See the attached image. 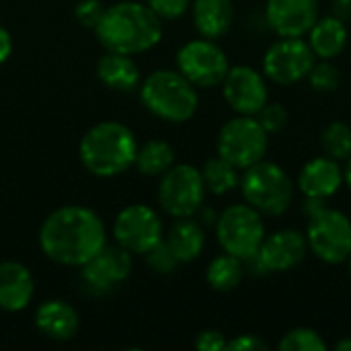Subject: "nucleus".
<instances>
[{
	"instance_id": "obj_5",
	"label": "nucleus",
	"mask_w": 351,
	"mask_h": 351,
	"mask_svg": "<svg viewBox=\"0 0 351 351\" xmlns=\"http://www.w3.org/2000/svg\"><path fill=\"white\" fill-rule=\"evenodd\" d=\"M239 187L245 202L263 216L286 214L294 199V183L288 173L265 158L243 171Z\"/></svg>"
},
{
	"instance_id": "obj_29",
	"label": "nucleus",
	"mask_w": 351,
	"mask_h": 351,
	"mask_svg": "<svg viewBox=\"0 0 351 351\" xmlns=\"http://www.w3.org/2000/svg\"><path fill=\"white\" fill-rule=\"evenodd\" d=\"M308 82L319 93H335L341 84V72L333 64V60H321L315 62V66L308 72Z\"/></svg>"
},
{
	"instance_id": "obj_40",
	"label": "nucleus",
	"mask_w": 351,
	"mask_h": 351,
	"mask_svg": "<svg viewBox=\"0 0 351 351\" xmlns=\"http://www.w3.org/2000/svg\"><path fill=\"white\" fill-rule=\"evenodd\" d=\"M343 183H348V187L351 189V156L348 158V165L343 169Z\"/></svg>"
},
{
	"instance_id": "obj_30",
	"label": "nucleus",
	"mask_w": 351,
	"mask_h": 351,
	"mask_svg": "<svg viewBox=\"0 0 351 351\" xmlns=\"http://www.w3.org/2000/svg\"><path fill=\"white\" fill-rule=\"evenodd\" d=\"M144 257H146L148 267H150L154 274H158V276H169V274H173V271L179 267V263H181V261L175 257V253L171 251V247L167 245L165 239H162L160 243H156L150 251H146Z\"/></svg>"
},
{
	"instance_id": "obj_2",
	"label": "nucleus",
	"mask_w": 351,
	"mask_h": 351,
	"mask_svg": "<svg viewBox=\"0 0 351 351\" xmlns=\"http://www.w3.org/2000/svg\"><path fill=\"white\" fill-rule=\"evenodd\" d=\"M95 33L107 51L136 56L158 45L162 39V19L148 4L123 0L105 6Z\"/></svg>"
},
{
	"instance_id": "obj_20",
	"label": "nucleus",
	"mask_w": 351,
	"mask_h": 351,
	"mask_svg": "<svg viewBox=\"0 0 351 351\" xmlns=\"http://www.w3.org/2000/svg\"><path fill=\"white\" fill-rule=\"evenodd\" d=\"M191 14H193V25L202 37L220 39L232 29L234 2L232 0H193Z\"/></svg>"
},
{
	"instance_id": "obj_36",
	"label": "nucleus",
	"mask_w": 351,
	"mask_h": 351,
	"mask_svg": "<svg viewBox=\"0 0 351 351\" xmlns=\"http://www.w3.org/2000/svg\"><path fill=\"white\" fill-rule=\"evenodd\" d=\"M331 14L343 23H351V0H331Z\"/></svg>"
},
{
	"instance_id": "obj_11",
	"label": "nucleus",
	"mask_w": 351,
	"mask_h": 351,
	"mask_svg": "<svg viewBox=\"0 0 351 351\" xmlns=\"http://www.w3.org/2000/svg\"><path fill=\"white\" fill-rule=\"evenodd\" d=\"M306 253V234L294 228H282L265 234L257 255L247 259L245 265H249L253 274H284L298 267Z\"/></svg>"
},
{
	"instance_id": "obj_25",
	"label": "nucleus",
	"mask_w": 351,
	"mask_h": 351,
	"mask_svg": "<svg viewBox=\"0 0 351 351\" xmlns=\"http://www.w3.org/2000/svg\"><path fill=\"white\" fill-rule=\"evenodd\" d=\"M243 276H245V261L230 253L214 257L206 271V280H208L210 288L216 292L234 290L243 282Z\"/></svg>"
},
{
	"instance_id": "obj_16",
	"label": "nucleus",
	"mask_w": 351,
	"mask_h": 351,
	"mask_svg": "<svg viewBox=\"0 0 351 351\" xmlns=\"http://www.w3.org/2000/svg\"><path fill=\"white\" fill-rule=\"evenodd\" d=\"M319 19V0H267L265 21L280 37H304Z\"/></svg>"
},
{
	"instance_id": "obj_15",
	"label": "nucleus",
	"mask_w": 351,
	"mask_h": 351,
	"mask_svg": "<svg viewBox=\"0 0 351 351\" xmlns=\"http://www.w3.org/2000/svg\"><path fill=\"white\" fill-rule=\"evenodd\" d=\"M222 93L226 103L239 115H257L269 101L267 82L261 72L251 66H232L222 80Z\"/></svg>"
},
{
	"instance_id": "obj_8",
	"label": "nucleus",
	"mask_w": 351,
	"mask_h": 351,
	"mask_svg": "<svg viewBox=\"0 0 351 351\" xmlns=\"http://www.w3.org/2000/svg\"><path fill=\"white\" fill-rule=\"evenodd\" d=\"M206 185L202 171L191 165H173L160 175L158 204L173 218H193L204 206Z\"/></svg>"
},
{
	"instance_id": "obj_17",
	"label": "nucleus",
	"mask_w": 351,
	"mask_h": 351,
	"mask_svg": "<svg viewBox=\"0 0 351 351\" xmlns=\"http://www.w3.org/2000/svg\"><path fill=\"white\" fill-rule=\"evenodd\" d=\"M343 185V169L331 156L311 158L298 173V189L304 197L329 199Z\"/></svg>"
},
{
	"instance_id": "obj_21",
	"label": "nucleus",
	"mask_w": 351,
	"mask_h": 351,
	"mask_svg": "<svg viewBox=\"0 0 351 351\" xmlns=\"http://www.w3.org/2000/svg\"><path fill=\"white\" fill-rule=\"evenodd\" d=\"M306 35H308V45L319 60H335L337 56H341L350 39L348 23H343L333 14L319 16Z\"/></svg>"
},
{
	"instance_id": "obj_22",
	"label": "nucleus",
	"mask_w": 351,
	"mask_h": 351,
	"mask_svg": "<svg viewBox=\"0 0 351 351\" xmlns=\"http://www.w3.org/2000/svg\"><path fill=\"white\" fill-rule=\"evenodd\" d=\"M97 76L107 88L119 93H130L140 84L138 64L132 60V56L119 51H105L97 64Z\"/></svg>"
},
{
	"instance_id": "obj_39",
	"label": "nucleus",
	"mask_w": 351,
	"mask_h": 351,
	"mask_svg": "<svg viewBox=\"0 0 351 351\" xmlns=\"http://www.w3.org/2000/svg\"><path fill=\"white\" fill-rule=\"evenodd\" d=\"M195 216L199 218L197 222L202 224V226H216V220H218V214L212 210V208H199L197 212H195Z\"/></svg>"
},
{
	"instance_id": "obj_33",
	"label": "nucleus",
	"mask_w": 351,
	"mask_h": 351,
	"mask_svg": "<svg viewBox=\"0 0 351 351\" xmlns=\"http://www.w3.org/2000/svg\"><path fill=\"white\" fill-rule=\"evenodd\" d=\"M105 12V6L101 0H80L74 8V16L80 25L88 27V29H95L97 23L101 21Z\"/></svg>"
},
{
	"instance_id": "obj_23",
	"label": "nucleus",
	"mask_w": 351,
	"mask_h": 351,
	"mask_svg": "<svg viewBox=\"0 0 351 351\" xmlns=\"http://www.w3.org/2000/svg\"><path fill=\"white\" fill-rule=\"evenodd\" d=\"M165 241L181 263H189V261H195L204 253L206 232L197 220L177 218V222L171 226Z\"/></svg>"
},
{
	"instance_id": "obj_31",
	"label": "nucleus",
	"mask_w": 351,
	"mask_h": 351,
	"mask_svg": "<svg viewBox=\"0 0 351 351\" xmlns=\"http://www.w3.org/2000/svg\"><path fill=\"white\" fill-rule=\"evenodd\" d=\"M255 117L267 134H278L288 125V111L278 101H274V103L267 101Z\"/></svg>"
},
{
	"instance_id": "obj_19",
	"label": "nucleus",
	"mask_w": 351,
	"mask_h": 351,
	"mask_svg": "<svg viewBox=\"0 0 351 351\" xmlns=\"http://www.w3.org/2000/svg\"><path fill=\"white\" fill-rule=\"evenodd\" d=\"M35 327L51 341H68L78 333L80 317L76 308L64 300H45L35 311Z\"/></svg>"
},
{
	"instance_id": "obj_32",
	"label": "nucleus",
	"mask_w": 351,
	"mask_h": 351,
	"mask_svg": "<svg viewBox=\"0 0 351 351\" xmlns=\"http://www.w3.org/2000/svg\"><path fill=\"white\" fill-rule=\"evenodd\" d=\"M146 4L162 21H175V19H181L189 10L191 0H146Z\"/></svg>"
},
{
	"instance_id": "obj_12",
	"label": "nucleus",
	"mask_w": 351,
	"mask_h": 351,
	"mask_svg": "<svg viewBox=\"0 0 351 351\" xmlns=\"http://www.w3.org/2000/svg\"><path fill=\"white\" fill-rule=\"evenodd\" d=\"M317 56L302 37H280L263 56V74L276 84H296L315 66Z\"/></svg>"
},
{
	"instance_id": "obj_42",
	"label": "nucleus",
	"mask_w": 351,
	"mask_h": 351,
	"mask_svg": "<svg viewBox=\"0 0 351 351\" xmlns=\"http://www.w3.org/2000/svg\"><path fill=\"white\" fill-rule=\"evenodd\" d=\"M348 269H350V276H351V255H350V259H348Z\"/></svg>"
},
{
	"instance_id": "obj_13",
	"label": "nucleus",
	"mask_w": 351,
	"mask_h": 351,
	"mask_svg": "<svg viewBox=\"0 0 351 351\" xmlns=\"http://www.w3.org/2000/svg\"><path fill=\"white\" fill-rule=\"evenodd\" d=\"M113 237L132 255H144L162 241V220L150 206L130 204L117 214Z\"/></svg>"
},
{
	"instance_id": "obj_1",
	"label": "nucleus",
	"mask_w": 351,
	"mask_h": 351,
	"mask_svg": "<svg viewBox=\"0 0 351 351\" xmlns=\"http://www.w3.org/2000/svg\"><path fill=\"white\" fill-rule=\"evenodd\" d=\"M107 245L101 216L84 206H64L51 212L39 228L43 255L68 267H82Z\"/></svg>"
},
{
	"instance_id": "obj_14",
	"label": "nucleus",
	"mask_w": 351,
	"mask_h": 351,
	"mask_svg": "<svg viewBox=\"0 0 351 351\" xmlns=\"http://www.w3.org/2000/svg\"><path fill=\"white\" fill-rule=\"evenodd\" d=\"M134 261L132 253L123 247L105 245L82 265V282L93 294H107L119 284H123L132 274Z\"/></svg>"
},
{
	"instance_id": "obj_41",
	"label": "nucleus",
	"mask_w": 351,
	"mask_h": 351,
	"mask_svg": "<svg viewBox=\"0 0 351 351\" xmlns=\"http://www.w3.org/2000/svg\"><path fill=\"white\" fill-rule=\"evenodd\" d=\"M335 350L337 351H351V339H341V341H337L335 343Z\"/></svg>"
},
{
	"instance_id": "obj_6",
	"label": "nucleus",
	"mask_w": 351,
	"mask_h": 351,
	"mask_svg": "<svg viewBox=\"0 0 351 351\" xmlns=\"http://www.w3.org/2000/svg\"><path fill=\"white\" fill-rule=\"evenodd\" d=\"M265 234L263 214L247 202L228 206L216 220L218 245L224 253H230L243 261L257 255Z\"/></svg>"
},
{
	"instance_id": "obj_27",
	"label": "nucleus",
	"mask_w": 351,
	"mask_h": 351,
	"mask_svg": "<svg viewBox=\"0 0 351 351\" xmlns=\"http://www.w3.org/2000/svg\"><path fill=\"white\" fill-rule=\"evenodd\" d=\"M321 146L327 156L348 160L351 156V125L346 121H331L321 132Z\"/></svg>"
},
{
	"instance_id": "obj_10",
	"label": "nucleus",
	"mask_w": 351,
	"mask_h": 351,
	"mask_svg": "<svg viewBox=\"0 0 351 351\" xmlns=\"http://www.w3.org/2000/svg\"><path fill=\"white\" fill-rule=\"evenodd\" d=\"M177 70L197 88H212L222 84L230 70L224 49L214 39L187 41L177 51Z\"/></svg>"
},
{
	"instance_id": "obj_9",
	"label": "nucleus",
	"mask_w": 351,
	"mask_h": 351,
	"mask_svg": "<svg viewBox=\"0 0 351 351\" xmlns=\"http://www.w3.org/2000/svg\"><path fill=\"white\" fill-rule=\"evenodd\" d=\"M306 243L317 259L331 265L346 263L351 255V220L339 210L325 208L308 218Z\"/></svg>"
},
{
	"instance_id": "obj_7",
	"label": "nucleus",
	"mask_w": 351,
	"mask_h": 351,
	"mask_svg": "<svg viewBox=\"0 0 351 351\" xmlns=\"http://www.w3.org/2000/svg\"><path fill=\"white\" fill-rule=\"evenodd\" d=\"M269 146V134L257 121L255 115H237L228 119L216 140L218 156L226 158L239 171L265 158Z\"/></svg>"
},
{
	"instance_id": "obj_34",
	"label": "nucleus",
	"mask_w": 351,
	"mask_h": 351,
	"mask_svg": "<svg viewBox=\"0 0 351 351\" xmlns=\"http://www.w3.org/2000/svg\"><path fill=\"white\" fill-rule=\"evenodd\" d=\"M226 337L222 331L216 329H206L197 335L195 339V348L199 351H222L226 350Z\"/></svg>"
},
{
	"instance_id": "obj_24",
	"label": "nucleus",
	"mask_w": 351,
	"mask_h": 351,
	"mask_svg": "<svg viewBox=\"0 0 351 351\" xmlns=\"http://www.w3.org/2000/svg\"><path fill=\"white\" fill-rule=\"evenodd\" d=\"M134 165L142 175L160 177L175 165V150L165 140H150L138 146Z\"/></svg>"
},
{
	"instance_id": "obj_3",
	"label": "nucleus",
	"mask_w": 351,
	"mask_h": 351,
	"mask_svg": "<svg viewBox=\"0 0 351 351\" xmlns=\"http://www.w3.org/2000/svg\"><path fill=\"white\" fill-rule=\"evenodd\" d=\"M80 160L95 177H115L128 171L138 152L134 132L121 121H101L80 140Z\"/></svg>"
},
{
	"instance_id": "obj_28",
	"label": "nucleus",
	"mask_w": 351,
	"mask_h": 351,
	"mask_svg": "<svg viewBox=\"0 0 351 351\" xmlns=\"http://www.w3.org/2000/svg\"><path fill=\"white\" fill-rule=\"evenodd\" d=\"M282 351H327V343L323 337L308 327H298L288 331L282 341H280Z\"/></svg>"
},
{
	"instance_id": "obj_26",
	"label": "nucleus",
	"mask_w": 351,
	"mask_h": 351,
	"mask_svg": "<svg viewBox=\"0 0 351 351\" xmlns=\"http://www.w3.org/2000/svg\"><path fill=\"white\" fill-rule=\"evenodd\" d=\"M199 171H202L206 191H210L214 195H226V193L234 191L241 183L239 169L222 156H214V158L206 160V165Z\"/></svg>"
},
{
	"instance_id": "obj_38",
	"label": "nucleus",
	"mask_w": 351,
	"mask_h": 351,
	"mask_svg": "<svg viewBox=\"0 0 351 351\" xmlns=\"http://www.w3.org/2000/svg\"><path fill=\"white\" fill-rule=\"evenodd\" d=\"M10 51H12V39H10V33H8L4 27H0V64H4V62L8 60Z\"/></svg>"
},
{
	"instance_id": "obj_37",
	"label": "nucleus",
	"mask_w": 351,
	"mask_h": 351,
	"mask_svg": "<svg viewBox=\"0 0 351 351\" xmlns=\"http://www.w3.org/2000/svg\"><path fill=\"white\" fill-rule=\"evenodd\" d=\"M325 208H329V206H327V199H319V197H306L304 204H302V212H304L308 218L317 216V214L323 212Z\"/></svg>"
},
{
	"instance_id": "obj_4",
	"label": "nucleus",
	"mask_w": 351,
	"mask_h": 351,
	"mask_svg": "<svg viewBox=\"0 0 351 351\" xmlns=\"http://www.w3.org/2000/svg\"><path fill=\"white\" fill-rule=\"evenodd\" d=\"M140 101L152 115L171 123L189 121L199 107L197 86L179 70H154L140 84Z\"/></svg>"
},
{
	"instance_id": "obj_35",
	"label": "nucleus",
	"mask_w": 351,
	"mask_h": 351,
	"mask_svg": "<svg viewBox=\"0 0 351 351\" xmlns=\"http://www.w3.org/2000/svg\"><path fill=\"white\" fill-rule=\"evenodd\" d=\"M226 350L228 351H263V350H267V343H265L261 337L247 333V335H239V337L230 339V341L226 343Z\"/></svg>"
},
{
	"instance_id": "obj_18",
	"label": "nucleus",
	"mask_w": 351,
	"mask_h": 351,
	"mask_svg": "<svg viewBox=\"0 0 351 351\" xmlns=\"http://www.w3.org/2000/svg\"><path fill=\"white\" fill-rule=\"evenodd\" d=\"M35 294L31 271L19 261L0 263V311L21 313L29 306Z\"/></svg>"
}]
</instances>
